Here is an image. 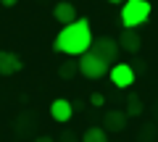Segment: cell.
Masks as SVG:
<instances>
[{
  "label": "cell",
  "mask_w": 158,
  "mask_h": 142,
  "mask_svg": "<svg viewBox=\"0 0 158 142\" xmlns=\"http://www.w3.org/2000/svg\"><path fill=\"white\" fill-rule=\"evenodd\" d=\"M92 29L87 18H77V21L66 24L53 40V50L61 55H85L92 47Z\"/></svg>",
  "instance_id": "cell-1"
},
{
  "label": "cell",
  "mask_w": 158,
  "mask_h": 142,
  "mask_svg": "<svg viewBox=\"0 0 158 142\" xmlns=\"http://www.w3.org/2000/svg\"><path fill=\"white\" fill-rule=\"evenodd\" d=\"M148 16H150V3H148V0H124V3H121L118 18H121V26L124 29L142 26V24L148 21Z\"/></svg>",
  "instance_id": "cell-2"
},
{
  "label": "cell",
  "mask_w": 158,
  "mask_h": 142,
  "mask_svg": "<svg viewBox=\"0 0 158 142\" xmlns=\"http://www.w3.org/2000/svg\"><path fill=\"white\" fill-rule=\"evenodd\" d=\"M77 68H79V74H82V76H87V79H103V76L108 74L111 63H106L100 55H95L92 50H87L85 55H79Z\"/></svg>",
  "instance_id": "cell-3"
},
{
  "label": "cell",
  "mask_w": 158,
  "mask_h": 142,
  "mask_svg": "<svg viewBox=\"0 0 158 142\" xmlns=\"http://www.w3.org/2000/svg\"><path fill=\"white\" fill-rule=\"evenodd\" d=\"M108 74H111V84L118 87V90H127V87L135 84L137 79V71L132 63H113L111 68H108Z\"/></svg>",
  "instance_id": "cell-4"
},
{
  "label": "cell",
  "mask_w": 158,
  "mask_h": 142,
  "mask_svg": "<svg viewBox=\"0 0 158 142\" xmlns=\"http://www.w3.org/2000/svg\"><path fill=\"white\" fill-rule=\"evenodd\" d=\"M95 55H100L106 63L116 61L118 58V42H113L111 37H100V40H92V47H90Z\"/></svg>",
  "instance_id": "cell-5"
},
{
  "label": "cell",
  "mask_w": 158,
  "mask_h": 142,
  "mask_svg": "<svg viewBox=\"0 0 158 142\" xmlns=\"http://www.w3.org/2000/svg\"><path fill=\"white\" fill-rule=\"evenodd\" d=\"M50 116H53V121H58V124H66V121L74 116L71 100H66V97H56V100L50 103Z\"/></svg>",
  "instance_id": "cell-6"
},
{
  "label": "cell",
  "mask_w": 158,
  "mask_h": 142,
  "mask_svg": "<svg viewBox=\"0 0 158 142\" xmlns=\"http://www.w3.org/2000/svg\"><path fill=\"white\" fill-rule=\"evenodd\" d=\"M21 58L11 50H0V76H13L21 71Z\"/></svg>",
  "instance_id": "cell-7"
},
{
  "label": "cell",
  "mask_w": 158,
  "mask_h": 142,
  "mask_svg": "<svg viewBox=\"0 0 158 142\" xmlns=\"http://www.w3.org/2000/svg\"><path fill=\"white\" fill-rule=\"evenodd\" d=\"M127 119H129V116H127L124 111H108V113L103 116V129L106 132H124L127 129Z\"/></svg>",
  "instance_id": "cell-8"
},
{
  "label": "cell",
  "mask_w": 158,
  "mask_h": 142,
  "mask_svg": "<svg viewBox=\"0 0 158 142\" xmlns=\"http://www.w3.org/2000/svg\"><path fill=\"white\" fill-rule=\"evenodd\" d=\"M140 47H142L140 34H135V29H124L121 40H118V50H127V53H132V55H137Z\"/></svg>",
  "instance_id": "cell-9"
},
{
  "label": "cell",
  "mask_w": 158,
  "mask_h": 142,
  "mask_svg": "<svg viewBox=\"0 0 158 142\" xmlns=\"http://www.w3.org/2000/svg\"><path fill=\"white\" fill-rule=\"evenodd\" d=\"M53 16L58 18V21L66 26V24H71V21H77V8L69 3V0H61V3H56V8H53Z\"/></svg>",
  "instance_id": "cell-10"
},
{
  "label": "cell",
  "mask_w": 158,
  "mask_h": 142,
  "mask_svg": "<svg viewBox=\"0 0 158 142\" xmlns=\"http://www.w3.org/2000/svg\"><path fill=\"white\" fill-rule=\"evenodd\" d=\"M82 142H108V132L103 126H90L82 134Z\"/></svg>",
  "instance_id": "cell-11"
},
{
  "label": "cell",
  "mask_w": 158,
  "mask_h": 142,
  "mask_svg": "<svg viewBox=\"0 0 158 142\" xmlns=\"http://www.w3.org/2000/svg\"><path fill=\"white\" fill-rule=\"evenodd\" d=\"M127 116H132V119H137V116L142 113V100H140V95H129L127 97V111H124Z\"/></svg>",
  "instance_id": "cell-12"
},
{
  "label": "cell",
  "mask_w": 158,
  "mask_h": 142,
  "mask_svg": "<svg viewBox=\"0 0 158 142\" xmlns=\"http://www.w3.org/2000/svg\"><path fill=\"white\" fill-rule=\"evenodd\" d=\"M77 71H79V68H77V61H66V63H61V66H58V74H61L63 79H71Z\"/></svg>",
  "instance_id": "cell-13"
},
{
  "label": "cell",
  "mask_w": 158,
  "mask_h": 142,
  "mask_svg": "<svg viewBox=\"0 0 158 142\" xmlns=\"http://www.w3.org/2000/svg\"><path fill=\"white\" fill-rule=\"evenodd\" d=\"M153 140H156V126H150V124H148L145 129L140 132V142H153Z\"/></svg>",
  "instance_id": "cell-14"
},
{
  "label": "cell",
  "mask_w": 158,
  "mask_h": 142,
  "mask_svg": "<svg viewBox=\"0 0 158 142\" xmlns=\"http://www.w3.org/2000/svg\"><path fill=\"white\" fill-rule=\"evenodd\" d=\"M103 103H106V97H103V92H92V95H90V105H95V108H100Z\"/></svg>",
  "instance_id": "cell-15"
},
{
  "label": "cell",
  "mask_w": 158,
  "mask_h": 142,
  "mask_svg": "<svg viewBox=\"0 0 158 142\" xmlns=\"http://www.w3.org/2000/svg\"><path fill=\"white\" fill-rule=\"evenodd\" d=\"M61 142H77V137H74L71 132H63V134H61Z\"/></svg>",
  "instance_id": "cell-16"
},
{
  "label": "cell",
  "mask_w": 158,
  "mask_h": 142,
  "mask_svg": "<svg viewBox=\"0 0 158 142\" xmlns=\"http://www.w3.org/2000/svg\"><path fill=\"white\" fill-rule=\"evenodd\" d=\"M16 3H19V0H0V6H6V8H13Z\"/></svg>",
  "instance_id": "cell-17"
},
{
  "label": "cell",
  "mask_w": 158,
  "mask_h": 142,
  "mask_svg": "<svg viewBox=\"0 0 158 142\" xmlns=\"http://www.w3.org/2000/svg\"><path fill=\"white\" fill-rule=\"evenodd\" d=\"M34 142H56V140H53V137H37Z\"/></svg>",
  "instance_id": "cell-18"
},
{
  "label": "cell",
  "mask_w": 158,
  "mask_h": 142,
  "mask_svg": "<svg viewBox=\"0 0 158 142\" xmlns=\"http://www.w3.org/2000/svg\"><path fill=\"white\" fill-rule=\"evenodd\" d=\"M108 3H113V6H121V3H124V0H108Z\"/></svg>",
  "instance_id": "cell-19"
}]
</instances>
